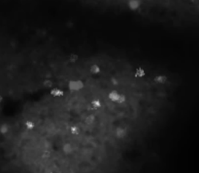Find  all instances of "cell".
Listing matches in <instances>:
<instances>
[{"label": "cell", "instance_id": "30bf717a", "mask_svg": "<svg viewBox=\"0 0 199 173\" xmlns=\"http://www.w3.org/2000/svg\"><path fill=\"white\" fill-rule=\"evenodd\" d=\"M102 106V102L99 99H94L91 101V108L93 109H99Z\"/></svg>", "mask_w": 199, "mask_h": 173}, {"label": "cell", "instance_id": "8992f818", "mask_svg": "<svg viewBox=\"0 0 199 173\" xmlns=\"http://www.w3.org/2000/svg\"><path fill=\"white\" fill-rule=\"evenodd\" d=\"M50 93L53 97H63L64 96V91L59 88H51Z\"/></svg>", "mask_w": 199, "mask_h": 173}, {"label": "cell", "instance_id": "ba28073f", "mask_svg": "<svg viewBox=\"0 0 199 173\" xmlns=\"http://www.w3.org/2000/svg\"><path fill=\"white\" fill-rule=\"evenodd\" d=\"M146 76V71L144 70L142 67H139L135 70V73H134V76L136 79H141V78H144V76Z\"/></svg>", "mask_w": 199, "mask_h": 173}, {"label": "cell", "instance_id": "7a4b0ae2", "mask_svg": "<svg viewBox=\"0 0 199 173\" xmlns=\"http://www.w3.org/2000/svg\"><path fill=\"white\" fill-rule=\"evenodd\" d=\"M126 6L130 11H137L138 9L141 8L142 1L141 0H127Z\"/></svg>", "mask_w": 199, "mask_h": 173}, {"label": "cell", "instance_id": "ffe728a7", "mask_svg": "<svg viewBox=\"0 0 199 173\" xmlns=\"http://www.w3.org/2000/svg\"><path fill=\"white\" fill-rule=\"evenodd\" d=\"M2 101H3V97H2L1 95H0V102H1Z\"/></svg>", "mask_w": 199, "mask_h": 173}, {"label": "cell", "instance_id": "7c38bea8", "mask_svg": "<svg viewBox=\"0 0 199 173\" xmlns=\"http://www.w3.org/2000/svg\"><path fill=\"white\" fill-rule=\"evenodd\" d=\"M90 71L91 73H93V75H97V73H100L101 69H100V67H99V65H97V64H93V65H91V66H90Z\"/></svg>", "mask_w": 199, "mask_h": 173}, {"label": "cell", "instance_id": "8fae6325", "mask_svg": "<svg viewBox=\"0 0 199 173\" xmlns=\"http://www.w3.org/2000/svg\"><path fill=\"white\" fill-rule=\"evenodd\" d=\"M69 132L73 135H79L81 134V129L78 126H71L69 128Z\"/></svg>", "mask_w": 199, "mask_h": 173}, {"label": "cell", "instance_id": "d6986e66", "mask_svg": "<svg viewBox=\"0 0 199 173\" xmlns=\"http://www.w3.org/2000/svg\"><path fill=\"white\" fill-rule=\"evenodd\" d=\"M110 81H111V83L113 84V85H119V80H117L116 78H112Z\"/></svg>", "mask_w": 199, "mask_h": 173}, {"label": "cell", "instance_id": "3957f363", "mask_svg": "<svg viewBox=\"0 0 199 173\" xmlns=\"http://www.w3.org/2000/svg\"><path fill=\"white\" fill-rule=\"evenodd\" d=\"M127 135V129L123 127H117L115 130V137L117 139H123Z\"/></svg>", "mask_w": 199, "mask_h": 173}, {"label": "cell", "instance_id": "9a60e30c", "mask_svg": "<svg viewBox=\"0 0 199 173\" xmlns=\"http://www.w3.org/2000/svg\"><path fill=\"white\" fill-rule=\"evenodd\" d=\"M78 59H79L78 54H76V53H71V54L69 55V59H68V61H69V62H71V63H76V62L78 61Z\"/></svg>", "mask_w": 199, "mask_h": 173}, {"label": "cell", "instance_id": "5b68a950", "mask_svg": "<svg viewBox=\"0 0 199 173\" xmlns=\"http://www.w3.org/2000/svg\"><path fill=\"white\" fill-rule=\"evenodd\" d=\"M95 121H96L95 115H94V114H93V113H90V114H87L86 117H84V124H86V125H87V126H91V125H93Z\"/></svg>", "mask_w": 199, "mask_h": 173}, {"label": "cell", "instance_id": "5bb4252c", "mask_svg": "<svg viewBox=\"0 0 199 173\" xmlns=\"http://www.w3.org/2000/svg\"><path fill=\"white\" fill-rule=\"evenodd\" d=\"M8 132H9V126H8V124L3 123L2 125H0V134H6Z\"/></svg>", "mask_w": 199, "mask_h": 173}, {"label": "cell", "instance_id": "9c48e42d", "mask_svg": "<svg viewBox=\"0 0 199 173\" xmlns=\"http://www.w3.org/2000/svg\"><path fill=\"white\" fill-rule=\"evenodd\" d=\"M154 82L158 83V84H164L165 82L167 81V76L164 75H158L154 78Z\"/></svg>", "mask_w": 199, "mask_h": 173}, {"label": "cell", "instance_id": "e0dca14e", "mask_svg": "<svg viewBox=\"0 0 199 173\" xmlns=\"http://www.w3.org/2000/svg\"><path fill=\"white\" fill-rule=\"evenodd\" d=\"M43 85L45 88H51L54 85V82H53V80H51V79H45L43 81Z\"/></svg>", "mask_w": 199, "mask_h": 173}, {"label": "cell", "instance_id": "52a82bcc", "mask_svg": "<svg viewBox=\"0 0 199 173\" xmlns=\"http://www.w3.org/2000/svg\"><path fill=\"white\" fill-rule=\"evenodd\" d=\"M119 96H120V93L117 90H112L108 94V99L113 102H117V99H119Z\"/></svg>", "mask_w": 199, "mask_h": 173}, {"label": "cell", "instance_id": "ac0fdd59", "mask_svg": "<svg viewBox=\"0 0 199 173\" xmlns=\"http://www.w3.org/2000/svg\"><path fill=\"white\" fill-rule=\"evenodd\" d=\"M125 101H126V96L124 94H120L119 99H117V104L121 105V104H123V102H125Z\"/></svg>", "mask_w": 199, "mask_h": 173}, {"label": "cell", "instance_id": "4fadbf2b", "mask_svg": "<svg viewBox=\"0 0 199 173\" xmlns=\"http://www.w3.org/2000/svg\"><path fill=\"white\" fill-rule=\"evenodd\" d=\"M35 125L36 124L33 122V121H31V120H27V121H25V122H24V127L28 131H32L33 129L35 128Z\"/></svg>", "mask_w": 199, "mask_h": 173}, {"label": "cell", "instance_id": "2e32d148", "mask_svg": "<svg viewBox=\"0 0 199 173\" xmlns=\"http://www.w3.org/2000/svg\"><path fill=\"white\" fill-rule=\"evenodd\" d=\"M41 157H42V159H45V160L50 159V158L51 157V152L50 150H44L42 152V154H41Z\"/></svg>", "mask_w": 199, "mask_h": 173}, {"label": "cell", "instance_id": "6da1fadb", "mask_svg": "<svg viewBox=\"0 0 199 173\" xmlns=\"http://www.w3.org/2000/svg\"><path fill=\"white\" fill-rule=\"evenodd\" d=\"M84 87L82 80H70L68 82V89L70 91H80Z\"/></svg>", "mask_w": 199, "mask_h": 173}, {"label": "cell", "instance_id": "277c9868", "mask_svg": "<svg viewBox=\"0 0 199 173\" xmlns=\"http://www.w3.org/2000/svg\"><path fill=\"white\" fill-rule=\"evenodd\" d=\"M62 151H63L66 155H70V154H72L73 151H74V146H73V144H71V143L66 142L62 145Z\"/></svg>", "mask_w": 199, "mask_h": 173}]
</instances>
